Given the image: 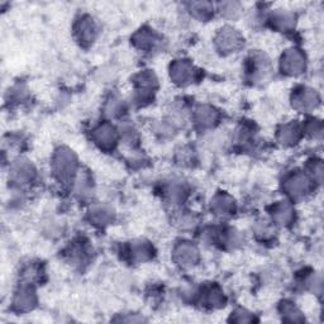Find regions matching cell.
<instances>
[{
    "instance_id": "1",
    "label": "cell",
    "mask_w": 324,
    "mask_h": 324,
    "mask_svg": "<svg viewBox=\"0 0 324 324\" xmlns=\"http://www.w3.org/2000/svg\"><path fill=\"white\" fill-rule=\"evenodd\" d=\"M304 67H305V62H304L303 56L295 50H289L282 59V69H285V73L291 74V75H296V74L301 73Z\"/></svg>"
},
{
    "instance_id": "2",
    "label": "cell",
    "mask_w": 324,
    "mask_h": 324,
    "mask_svg": "<svg viewBox=\"0 0 324 324\" xmlns=\"http://www.w3.org/2000/svg\"><path fill=\"white\" fill-rule=\"evenodd\" d=\"M223 31V30H222ZM217 42L219 45L220 50H225L228 52H234L241 46V37L234 30H224L217 38Z\"/></svg>"
},
{
    "instance_id": "3",
    "label": "cell",
    "mask_w": 324,
    "mask_h": 324,
    "mask_svg": "<svg viewBox=\"0 0 324 324\" xmlns=\"http://www.w3.org/2000/svg\"><path fill=\"white\" fill-rule=\"evenodd\" d=\"M176 252H180V253H184V256L182 254H180V256H177L179 257V261L181 262L182 266H190V265H194V262H195L196 260V256H198V251L195 249V247H191L189 246V244H182L180 248H177Z\"/></svg>"
},
{
    "instance_id": "4",
    "label": "cell",
    "mask_w": 324,
    "mask_h": 324,
    "mask_svg": "<svg viewBox=\"0 0 324 324\" xmlns=\"http://www.w3.org/2000/svg\"><path fill=\"white\" fill-rule=\"evenodd\" d=\"M315 102H316L315 94L313 93V90H308V89H304V90H301V93L295 97V103H296V107L301 108V109H306V108L315 107Z\"/></svg>"
},
{
    "instance_id": "5",
    "label": "cell",
    "mask_w": 324,
    "mask_h": 324,
    "mask_svg": "<svg viewBox=\"0 0 324 324\" xmlns=\"http://www.w3.org/2000/svg\"><path fill=\"white\" fill-rule=\"evenodd\" d=\"M190 70H193V69H191L189 64H186V62H177V64L174 65V73H171V76H174L176 83L186 84L188 83L186 80L191 75L190 73H186V71Z\"/></svg>"
},
{
    "instance_id": "6",
    "label": "cell",
    "mask_w": 324,
    "mask_h": 324,
    "mask_svg": "<svg viewBox=\"0 0 324 324\" xmlns=\"http://www.w3.org/2000/svg\"><path fill=\"white\" fill-rule=\"evenodd\" d=\"M16 305H18V308L22 310L32 308L33 292L30 289H23L22 291H19L16 297Z\"/></svg>"
},
{
    "instance_id": "7",
    "label": "cell",
    "mask_w": 324,
    "mask_h": 324,
    "mask_svg": "<svg viewBox=\"0 0 324 324\" xmlns=\"http://www.w3.org/2000/svg\"><path fill=\"white\" fill-rule=\"evenodd\" d=\"M289 191L295 196H299L306 190L308 188V182H306L305 177L300 176V175H296L295 177H292L289 181Z\"/></svg>"
},
{
    "instance_id": "8",
    "label": "cell",
    "mask_w": 324,
    "mask_h": 324,
    "mask_svg": "<svg viewBox=\"0 0 324 324\" xmlns=\"http://www.w3.org/2000/svg\"><path fill=\"white\" fill-rule=\"evenodd\" d=\"M98 141H99V143L103 146H108L110 142H114V133H113L112 129L109 128V127L104 126L103 128H99L98 129Z\"/></svg>"
},
{
    "instance_id": "9",
    "label": "cell",
    "mask_w": 324,
    "mask_h": 324,
    "mask_svg": "<svg viewBox=\"0 0 324 324\" xmlns=\"http://www.w3.org/2000/svg\"><path fill=\"white\" fill-rule=\"evenodd\" d=\"M201 112H203V113H201V115H204V118H200V121H204V122H203V123H204V124H205V121H206V119H208V115H206V109L201 110ZM208 113H209V114H210V117H209V121H210V122H213V121H214V119H215V113H213V110H212V109H209V110H208Z\"/></svg>"
}]
</instances>
